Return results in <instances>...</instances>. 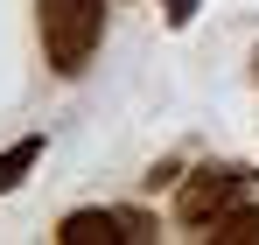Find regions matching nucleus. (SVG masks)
Returning <instances> with one entry per match:
<instances>
[{"mask_svg": "<svg viewBox=\"0 0 259 245\" xmlns=\"http://www.w3.org/2000/svg\"><path fill=\"white\" fill-rule=\"evenodd\" d=\"M35 28H42V56L56 77H77L98 42H105V0H35Z\"/></svg>", "mask_w": 259, "mask_h": 245, "instance_id": "f257e3e1", "label": "nucleus"}, {"mask_svg": "<svg viewBox=\"0 0 259 245\" xmlns=\"http://www.w3.org/2000/svg\"><path fill=\"white\" fill-rule=\"evenodd\" d=\"M161 231L154 210H70L56 224V245H147Z\"/></svg>", "mask_w": 259, "mask_h": 245, "instance_id": "7ed1b4c3", "label": "nucleus"}, {"mask_svg": "<svg viewBox=\"0 0 259 245\" xmlns=\"http://www.w3.org/2000/svg\"><path fill=\"white\" fill-rule=\"evenodd\" d=\"M35 161H42V133H21L14 147H0V196H7V189H14Z\"/></svg>", "mask_w": 259, "mask_h": 245, "instance_id": "39448f33", "label": "nucleus"}, {"mask_svg": "<svg viewBox=\"0 0 259 245\" xmlns=\"http://www.w3.org/2000/svg\"><path fill=\"white\" fill-rule=\"evenodd\" d=\"M203 238H210V245H259V203H231V210H217L210 224H203Z\"/></svg>", "mask_w": 259, "mask_h": 245, "instance_id": "20e7f679", "label": "nucleus"}, {"mask_svg": "<svg viewBox=\"0 0 259 245\" xmlns=\"http://www.w3.org/2000/svg\"><path fill=\"white\" fill-rule=\"evenodd\" d=\"M245 189H252V175H245V168H231V161H203V168H189V175H182V189H175V224L203 231L217 210L245 203Z\"/></svg>", "mask_w": 259, "mask_h": 245, "instance_id": "f03ea898", "label": "nucleus"}, {"mask_svg": "<svg viewBox=\"0 0 259 245\" xmlns=\"http://www.w3.org/2000/svg\"><path fill=\"white\" fill-rule=\"evenodd\" d=\"M196 7H203V0H161V14H168V28H189V21H196Z\"/></svg>", "mask_w": 259, "mask_h": 245, "instance_id": "423d86ee", "label": "nucleus"}, {"mask_svg": "<svg viewBox=\"0 0 259 245\" xmlns=\"http://www.w3.org/2000/svg\"><path fill=\"white\" fill-rule=\"evenodd\" d=\"M252 77H259V49H252Z\"/></svg>", "mask_w": 259, "mask_h": 245, "instance_id": "0eeeda50", "label": "nucleus"}]
</instances>
